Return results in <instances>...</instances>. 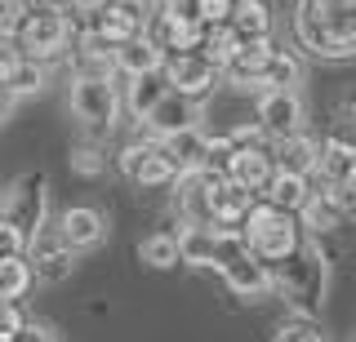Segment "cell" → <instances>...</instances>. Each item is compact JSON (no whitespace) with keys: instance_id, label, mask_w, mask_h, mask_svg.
<instances>
[{"instance_id":"43","label":"cell","mask_w":356,"mask_h":342,"mask_svg":"<svg viewBox=\"0 0 356 342\" xmlns=\"http://www.w3.org/2000/svg\"><path fill=\"white\" fill-rule=\"evenodd\" d=\"M0 98H5V89H0Z\"/></svg>"},{"instance_id":"36","label":"cell","mask_w":356,"mask_h":342,"mask_svg":"<svg viewBox=\"0 0 356 342\" xmlns=\"http://www.w3.org/2000/svg\"><path fill=\"white\" fill-rule=\"evenodd\" d=\"M14 23H18V9H9L5 0H0V40L14 36Z\"/></svg>"},{"instance_id":"10","label":"cell","mask_w":356,"mask_h":342,"mask_svg":"<svg viewBox=\"0 0 356 342\" xmlns=\"http://www.w3.org/2000/svg\"><path fill=\"white\" fill-rule=\"evenodd\" d=\"M165 76H170V89L183 98H205L218 85V67L205 58V53H178V58H165Z\"/></svg>"},{"instance_id":"28","label":"cell","mask_w":356,"mask_h":342,"mask_svg":"<svg viewBox=\"0 0 356 342\" xmlns=\"http://www.w3.org/2000/svg\"><path fill=\"white\" fill-rule=\"evenodd\" d=\"M31 280H36V271L27 258H0V302H18L31 289Z\"/></svg>"},{"instance_id":"27","label":"cell","mask_w":356,"mask_h":342,"mask_svg":"<svg viewBox=\"0 0 356 342\" xmlns=\"http://www.w3.org/2000/svg\"><path fill=\"white\" fill-rule=\"evenodd\" d=\"M241 45H245V40L236 36V27L227 23V27H209V31H205V45H200V53H205V58L214 62L218 71H227L232 58L241 53Z\"/></svg>"},{"instance_id":"9","label":"cell","mask_w":356,"mask_h":342,"mask_svg":"<svg viewBox=\"0 0 356 342\" xmlns=\"http://www.w3.org/2000/svg\"><path fill=\"white\" fill-rule=\"evenodd\" d=\"M259 129L272 142L303 134V98H298V89H267V94H259Z\"/></svg>"},{"instance_id":"15","label":"cell","mask_w":356,"mask_h":342,"mask_svg":"<svg viewBox=\"0 0 356 342\" xmlns=\"http://www.w3.org/2000/svg\"><path fill=\"white\" fill-rule=\"evenodd\" d=\"M343 209H352L348 187H325L321 182V191H312V200L298 209V223H303V231H312V236H325V231L339 227Z\"/></svg>"},{"instance_id":"7","label":"cell","mask_w":356,"mask_h":342,"mask_svg":"<svg viewBox=\"0 0 356 342\" xmlns=\"http://www.w3.org/2000/svg\"><path fill=\"white\" fill-rule=\"evenodd\" d=\"M44 173H22V178L5 191V209L0 214L14 223L27 240H36L44 231V209H49V191H44Z\"/></svg>"},{"instance_id":"13","label":"cell","mask_w":356,"mask_h":342,"mask_svg":"<svg viewBox=\"0 0 356 342\" xmlns=\"http://www.w3.org/2000/svg\"><path fill=\"white\" fill-rule=\"evenodd\" d=\"M222 173H227L232 182H241L245 191H254L263 200L267 182L276 178V160H272V147H236L222 164Z\"/></svg>"},{"instance_id":"17","label":"cell","mask_w":356,"mask_h":342,"mask_svg":"<svg viewBox=\"0 0 356 342\" xmlns=\"http://www.w3.org/2000/svg\"><path fill=\"white\" fill-rule=\"evenodd\" d=\"M272 40H245L241 53L232 58V67L222 71L236 89H259L263 94V76H267V58H272Z\"/></svg>"},{"instance_id":"32","label":"cell","mask_w":356,"mask_h":342,"mask_svg":"<svg viewBox=\"0 0 356 342\" xmlns=\"http://www.w3.org/2000/svg\"><path fill=\"white\" fill-rule=\"evenodd\" d=\"M40 85H44V71H40V62H22V67L14 71V80L5 85V94H14V98H27V94H40Z\"/></svg>"},{"instance_id":"25","label":"cell","mask_w":356,"mask_h":342,"mask_svg":"<svg viewBox=\"0 0 356 342\" xmlns=\"http://www.w3.org/2000/svg\"><path fill=\"white\" fill-rule=\"evenodd\" d=\"M263 200L276 205V209H285V214H298V209L312 200V178H298V173H281V169H276V178L267 182V191H263Z\"/></svg>"},{"instance_id":"40","label":"cell","mask_w":356,"mask_h":342,"mask_svg":"<svg viewBox=\"0 0 356 342\" xmlns=\"http://www.w3.org/2000/svg\"><path fill=\"white\" fill-rule=\"evenodd\" d=\"M89 5H94V0H76V14H85V9H89Z\"/></svg>"},{"instance_id":"16","label":"cell","mask_w":356,"mask_h":342,"mask_svg":"<svg viewBox=\"0 0 356 342\" xmlns=\"http://www.w3.org/2000/svg\"><path fill=\"white\" fill-rule=\"evenodd\" d=\"M58 231H63V240L76 253H81V249H98L103 236H107V218L98 214V209H89V205H72V209L58 214Z\"/></svg>"},{"instance_id":"11","label":"cell","mask_w":356,"mask_h":342,"mask_svg":"<svg viewBox=\"0 0 356 342\" xmlns=\"http://www.w3.org/2000/svg\"><path fill=\"white\" fill-rule=\"evenodd\" d=\"M27 262H31V271H36V280H63V275H72V267H76V249L63 240L58 227H44L27 245Z\"/></svg>"},{"instance_id":"30","label":"cell","mask_w":356,"mask_h":342,"mask_svg":"<svg viewBox=\"0 0 356 342\" xmlns=\"http://www.w3.org/2000/svg\"><path fill=\"white\" fill-rule=\"evenodd\" d=\"M72 169L81 173V178H98V173L107 169V156L98 142H76L72 147Z\"/></svg>"},{"instance_id":"1","label":"cell","mask_w":356,"mask_h":342,"mask_svg":"<svg viewBox=\"0 0 356 342\" xmlns=\"http://www.w3.org/2000/svg\"><path fill=\"white\" fill-rule=\"evenodd\" d=\"M294 40L321 62L356 58V0H298L294 5Z\"/></svg>"},{"instance_id":"18","label":"cell","mask_w":356,"mask_h":342,"mask_svg":"<svg viewBox=\"0 0 356 342\" xmlns=\"http://www.w3.org/2000/svg\"><path fill=\"white\" fill-rule=\"evenodd\" d=\"M272 160H276V169H281V173L312 178V173H316V164H321V147L307 134H294V138L272 142Z\"/></svg>"},{"instance_id":"33","label":"cell","mask_w":356,"mask_h":342,"mask_svg":"<svg viewBox=\"0 0 356 342\" xmlns=\"http://www.w3.org/2000/svg\"><path fill=\"white\" fill-rule=\"evenodd\" d=\"M27 325H31V320L22 316L18 302H0V342H18Z\"/></svg>"},{"instance_id":"22","label":"cell","mask_w":356,"mask_h":342,"mask_svg":"<svg viewBox=\"0 0 356 342\" xmlns=\"http://www.w3.org/2000/svg\"><path fill=\"white\" fill-rule=\"evenodd\" d=\"M170 94V76L165 71H147V76H134V80L125 85V107L138 120H147L152 116V107L161 103V98Z\"/></svg>"},{"instance_id":"20","label":"cell","mask_w":356,"mask_h":342,"mask_svg":"<svg viewBox=\"0 0 356 342\" xmlns=\"http://www.w3.org/2000/svg\"><path fill=\"white\" fill-rule=\"evenodd\" d=\"M116 71L134 80V76H147V71H165V49L147 36H134L129 45L116 49Z\"/></svg>"},{"instance_id":"41","label":"cell","mask_w":356,"mask_h":342,"mask_svg":"<svg viewBox=\"0 0 356 342\" xmlns=\"http://www.w3.org/2000/svg\"><path fill=\"white\" fill-rule=\"evenodd\" d=\"M0 209H5V191H0Z\"/></svg>"},{"instance_id":"3","label":"cell","mask_w":356,"mask_h":342,"mask_svg":"<svg viewBox=\"0 0 356 342\" xmlns=\"http://www.w3.org/2000/svg\"><path fill=\"white\" fill-rule=\"evenodd\" d=\"M241 236L250 240V249L259 253L263 262H272V267L289 262L298 249L307 245V240H303L307 231H303V223H298V214H285V209H276V205H267V200L254 205V214L245 218Z\"/></svg>"},{"instance_id":"6","label":"cell","mask_w":356,"mask_h":342,"mask_svg":"<svg viewBox=\"0 0 356 342\" xmlns=\"http://www.w3.org/2000/svg\"><path fill=\"white\" fill-rule=\"evenodd\" d=\"M67 103H72V116L81 120L85 129H94V134L111 129V125H116V116H120L116 85H111V80H98V76H76Z\"/></svg>"},{"instance_id":"26","label":"cell","mask_w":356,"mask_h":342,"mask_svg":"<svg viewBox=\"0 0 356 342\" xmlns=\"http://www.w3.org/2000/svg\"><path fill=\"white\" fill-rule=\"evenodd\" d=\"M298 85H303V62H298L289 49H272L267 76H263V94L267 89H298Z\"/></svg>"},{"instance_id":"31","label":"cell","mask_w":356,"mask_h":342,"mask_svg":"<svg viewBox=\"0 0 356 342\" xmlns=\"http://www.w3.org/2000/svg\"><path fill=\"white\" fill-rule=\"evenodd\" d=\"M272 342H325L321 325H312V316H294L272 334Z\"/></svg>"},{"instance_id":"42","label":"cell","mask_w":356,"mask_h":342,"mask_svg":"<svg viewBox=\"0 0 356 342\" xmlns=\"http://www.w3.org/2000/svg\"><path fill=\"white\" fill-rule=\"evenodd\" d=\"M352 214H356V200H352Z\"/></svg>"},{"instance_id":"21","label":"cell","mask_w":356,"mask_h":342,"mask_svg":"<svg viewBox=\"0 0 356 342\" xmlns=\"http://www.w3.org/2000/svg\"><path fill=\"white\" fill-rule=\"evenodd\" d=\"M352 169H356V147L348 138H325V142H321V164H316L321 182H325V187H343Z\"/></svg>"},{"instance_id":"44","label":"cell","mask_w":356,"mask_h":342,"mask_svg":"<svg viewBox=\"0 0 356 342\" xmlns=\"http://www.w3.org/2000/svg\"><path fill=\"white\" fill-rule=\"evenodd\" d=\"M352 342H356V334H352Z\"/></svg>"},{"instance_id":"4","label":"cell","mask_w":356,"mask_h":342,"mask_svg":"<svg viewBox=\"0 0 356 342\" xmlns=\"http://www.w3.org/2000/svg\"><path fill=\"white\" fill-rule=\"evenodd\" d=\"M276 289L289 298V307L298 316H316L321 293H325V262H321V253L312 245H303L289 262H281L276 267Z\"/></svg>"},{"instance_id":"23","label":"cell","mask_w":356,"mask_h":342,"mask_svg":"<svg viewBox=\"0 0 356 342\" xmlns=\"http://www.w3.org/2000/svg\"><path fill=\"white\" fill-rule=\"evenodd\" d=\"M178 249H183L187 267H214L218 227H192V223H183V227H178Z\"/></svg>"},{"instance_id":"8","label":"cell","mask_w":356,"mask_h":342,"mask_svg":"<svg viewBox=\"0 0 356 342\" xmlns=\"http://www.w3.org/2000/svg\"><path fill=\"white\" fill-rule=\"evenodd\" d=\"M120 173L138 187H165V182H178V169L170 164V156L161 151L156 138H143V142H129L125 151L116 156Z\"/></svg>"},{"instance_id":"19","label":"cell","mask_w":356,"mask_h":342,"mask_svg":"<svg viewBox=\"0 0 356 342\" xmlns=\"http://www.w3.org/2000/svg\"><path fill=\"white\" fill-rule=\"evenodd\" d=\"M161 151L170 156V164L178 173H192V169H205L209 164V138L200 129H187V134H174V138H156Z\"/></svg>"},{"instance_id":"29","label":"cell","mask_w":356,"mask_h":342,"mask_svg":"<svg viewBox=\"0 0 356 342\" xmlns=\"http://www.w3.org/2000/svg\"><path fill=\"white\" fill-rule=\"evenodd\" d=\"M138 258L147 262V267L165 271V267H178L183 262V249H178V236H170V231H156V236H147L138 245Z\"/></svg>"},{"instance_id":"35","label":"cell","mask_w":356,"mask_h":342,"mask_svg":"<svg viewBox=\"0 0 356 342\" xmlns=\"http://www.w3.org/2000/svg\"><path fill=\"white\" fill-rule=\"evenodd\" d=\"M227 138L236 142V147H263V138H267V134H263L259 125H241V129H232Z\"/></svg>"},{"instance_id":"24","label":"cell","mask_w":356,"mask_h":342,"mask_svg":"<svg viewBox=\"0 0 356 342\" xmlns=\"http://www.w3.org/2000/svg\"><path fill=\"white\" fill-rule=\"evenodd\" d=\"M232 27H236L241 40H272V5L267 0H236V14H232Z\"/></svg>"},{"instance_id":"2","label":"cell","mask_w":356,"mask_h":342,"mask_svg":"<svg viewBox=\"0 0 356 342\" xmlns=\"http://www.w3.org/2000/svg\"><path fill=\"white\" fill-rule=\"evenodd\" d=\"M214 271L227 280L232 293H241L245 302H259L276 289V271L272 262H263L259 253L250 249V240L241 231H227L218 227V253H214Z\"/></svg>"},{"instance_id":"39","label":"cell","mask_w":356,"mask_h":342,"mask_svg":"<svg viewBox=\"0 0 356 342\" xmlns=\"http://www.w3.org/2000/svg\"><path fill=\"white\" fill-rule=\"evenodd\" d=\"M343 187H348V196H352V200H356V169L348 173V182H343Z\"/></svg>"},{"instance_id":"34","label":"cell","mask_w":356,"mask_h":342,"mask_svg":"<svg viewBox=\"0 0 356 342\" xmlns=\"http://www.w3.org/2000/svg\"><path fill=\"white\" fill-rule=\"evenodd\" d=\"M27 245H31V240L22 236L5 214H0V258H27Z\"/></svg>"},{"instance_id":"37","label":"cell","mask_w":356,"mask_h":342,"mask_svg":"<svg viewBox=\"0 0 356 342\" xmlns=\"http://www.w3.org/2000/svg\"><path fill=\"white\" fill-rule=\"evenodd\" d=\"M18 342H54V334H49V325H36V320H31V325L22 329Z\"/></svg>"},{"instance_id":"14","label":"cell","mask_w":356,"mask_h":342,"mask_svg":"<svg viewBox=\"0 0 356 342\" xmlns=\"http://www.w3.org/2000/svg\"><path fill=\"white\" fill-rule=\"evenodd\" d=\"M214 169V164H209ZM254 205H259V196L245 191L241 182H232L227 173H214V227H227V231H241L245 218L254 214Z\"/></svg>"},{"instance_id":"12","label":"cell","mask_w":356,"mask_h":342,"mask_svg":"<svg viewBox=\"0 0 356 342\" xmlns=\"http://www.w3.org/2000/svg\"><path fill=\"white\" fill-rule=\"evenodd\" d=\"M143 129H147L152 138H174V134H187V129H200V103L170 89L152 107V116L143 120Z\"/></svg>"},{"instance_id":"5","label":"cell","mask_w":356,"mask_h":342,"mask_svg":"<svg viewBox=\"0 0 356 342\" xmlns=\"http://www.w3.org/2000/svg\"><path fill=\"white\" fill-rule=\"evenodd\" d=\"M14 40L31 62H44L54 53H63V45L72 40V18L58 9H22L14 23Z\"/></svg>"},{"instance_id":"38","label":"cell","mask_w":356,"mask_h":342,"mask_svg":"<svg viewBox=\"0 0 356 342\" xmlns=\"http://www.w3.org/2000/svg\"><path fill=\"white\" fill-rule=\"evenodd\" d=\"M5 5H9V9H18V14H22V9H40V0H5Z\"/></svg>"}]
</instances>
